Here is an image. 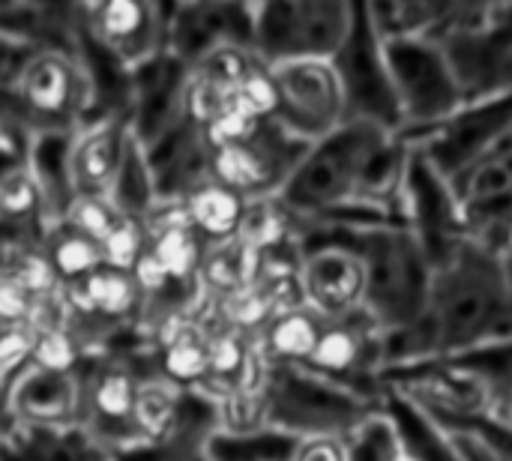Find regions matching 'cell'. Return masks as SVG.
Masks as SVG:
<instances>
[{"label":"cell","instance_id":"obj_7","mask_svg":"<svg viewBox=\"0 0 512 461\" xmlns=\"http://www.w3.org/2000/svg\"><path fill=\"white\" fill-rule=\"evenodd\" d=\"M330 63L342 84L345 120L381 129L387 135H402V114L390 78L387 45L369 21L366 0H354L351 33Z\"/></svg>","mask_w":512,"mask_h":461},{"label":"cell","instance_id":"obj_42","mask_svg":"<svg viewBox=\"0 0 512 461\" xmlns=\"http://www.w3.org/2000/svg\"><path fill=\"white\" fill-rule=\"evenodd\" d=\"M489 27L504 39H512V0L489 3Z\"/></svg>","mask_w":512,"mask_h":461},{"label":"cell","instance_id":"obj_13","mask_svg":"<svg viewBox=\"0 0 512 461\" xmlns=\"http://www.w3.org/2000/svg\"><path fill=\"white\" fill-rule=\"evenodd\" d=\"M324 333V321L309 306H291L270 318L255 345L270 366H306Z\"/></svg>","mask_w":512,"mask_h":461},{"label":"cell","instance_id":"obj_33","mask_svg":"<svg viewBox=\"0 0 512 461\" xmlns=\"http://www.w3.org/2000/svg\"><path fill=\"white\" fill-rule=\"evenodd\" d=\"M267 120H258L252 114H246L243 108L231 105L222 114H216L207 126H201V141L207 150H222V147H234V144H246L252 141L261 126Z\"/></svg>","mask_w":512,"mask_h":461},{"label":"cell","instance_id":"obj_9","mask_svg":"<svg viewBox=\"0 0 512 461\" xmlns=\"http://www.w3.org/2000/svg\"><path fill=\"white\" fill-rule=\"evenodd\" d=\"M306 147L309 144L288 135L276 120H267L252 141L207 150V174L246 201L279 198Z\"/></svg>","mask_w":512,"mask_h":461},{"label":"cell","instance_id":"obj_37","mask_svg":"<svg viewBox=\"0 0 512 461\" xmlns=\"http://www.w3.org/2000/svg\"><path fill=\"white\" fill-rule=\"evenodd\" d=\"M36 204H39V189L27 171L12 168V171L0 174V213L21 219V216L33 213Z\"/></svg>","mask_w":512,"mask_h":461},{"label":"cell","instance_id":"obj_12","mask_svg":"<svg viewBox=\"0 0 512 461\" xmlns=\"http://www.w3.org/2000/svg\"><path fill=\"white\" fill-rule=\"evenodd\" d=\"M366 264L357 252L336 243L303 246L300 291L321 321H345L366 312Z\"/></svg>","mask_w":512,"mask_h":461},{"label":"cell","instance_id":"obj_17","mask_svg":"<svg viewBox=\"0 0 512 461\" xmlns=\"http://www.w3.org/2000/svg\"><path fill=\"white\" fill-rule=\"evenodd\" d=\"M93 30L102 45L120 57H144L156 42V15L147 3L135 0H108L93 15Z\"/></svg>","mask_w":512,"mask_h":461},{"label":"cell","instance_id":"obj_5","mask_svg":"<svg viewBox=\"0 0 512 461\" xmlns=\"http://www.w3.org/2000/svg\"><path fill=\"white\" fill-rule=\"evenodd\" d=\"M252 9V54L267 69L303 60H333L354 24V0H270Z\"/></svg>","mask_w":512,"mask_h":461},{"label":"cell","instance_id":"obj_14","mask_svg":"<svg viewBox=\"0 0 512 461\" xmlns=\"http://www.w3.org/2000/svg\"><path fill=\"white\" fill-rule=\"evenodd\" d=\"M384 411L396 426L405 461H462L450 432H444L423 408H417L402 393H384Z\"/></svg>","mask_w":512,"mask_h":461},{"label":"cell","instance_id":"obj_16","mask_svg":"<svg viewBox=\"0 0 512 461\" xmlns=\"http://www.w3.org/2000/svg\"><path fill=\"white\" fill-rule=\"evenodd\" d=\"M207 330L189 315H168L159 327L162 342V372L168 384H207L210 354Z\"/></svg>","mask_w":512,"mask_h":461},{"label":"cell","instance_id":"obj_6","mask_svg":"<svg viewBox=\"0 0 512 461\" xmlns=\"http://www.w3.org/2000/svg\"><path fill=\"white\" fill-rule=\"evenodd\" d=\"M384 45L402 114V138L414 144L450 117H456L468 102L447 51L435 39L420 36Z\"/></svg>","mask_w":512,"mask_h":461},{"label":"cell","instance_id":"obj_8","mask_svg":"<svg viewBox=\"0 0 512 461\" xmlns=\"http://www.w3.org/2000/svg\"><path fill=\"white\" fill-rule=\"evenodd\" d=\"M276 84V123L303 144H318L339 132L345 120V96L330 60L282 63L270 69Z\"/></svg>","mask_w":512,"mask_h":461},{"label":"cell","instance_id":"obj_36","mask_svg":"<svg viewBox=\"0 0 512 461\" xmlns=\"http://www.w3.org/2000/svg\"><path fill=\"white\" fill-rule=\"evenodd\" d=\"M234 105L243 108L246 114L258 117V120L276 117V84H273V75L264 63H255L249 69V75L240 81V87L234 93Z\"/></svg>","mask_w":512,"mask_h":461},{"label":"cell","instance_id":"obj_28","mask_svg":"<svg viewBox=\"0 0 512 461\" xmlns=\"http://www.w3.org/2000/svg\"><path fill=\"white\" fill-rule=\"evenodd\" d=\"M45 252H48V258H51V264H54L63 285H72V282H78V279H84V276H90V273H96L102 267L99 243L81 237L72 228L57 234L54 243Z\"/></svg>","mask_w":512,"mask_h":461},{"label":"cell","instance_id":"obj_24","mask_svg":"<svg viewBox=\"0 0 512 461\" xmlns=\"http://www.w3.org/2000/svg\"><path fill=\"white\" fill-rule=\"evenodd\" d=\"M459 204H477L512 192V153H489L450 177Z\"/></svg>","mask_w":512,"mask_h":461},{"label":"cell","instance_id":"obj_40","mask_svg":"<svg viewBox=\"0 0 512 461\" xmlns=\"http://www.w3.org/2000/svg\"><path fill=\"white\" fill-rule=\"evenodd\" d=\"M129 276H132L138 294H162L171 285V276L165 273V267L156 261V255L150 249H144V255L138 258V264L132 267Z\"/></svg>","mask_w":512,"mask_h":461},{"label":"cell","instance_id":"obj_45","mask_svg":"<svg viewBox=\"0 0 512 461\" xmlns=\"http://www.w3.org/2000/svg\"><path fill=\"white\" fill-rule=\"evenodd\" d=\"M6 381H9V378H6V375H3V372H0V387H3V384H6Z\"/></svg>","mask_w":512,"mask_h":461},{"label":"cell","instance_id":"obj_4","mask_svg":"<svg viewBox=\"0 0 512 461\" xmlns=\"http://www.w3.org/2000/svg\"><path fill=\"white\" fill-rule=\"evenodd\" d=\"M384 138L390 135L381 129L345 123L330 138L306 147L276 201L291 213L294 222H315L348 207L366 162Z\"/></svg>","mask_w":512,"mask_h":461},{"label":"cell","instance_id":"obj_43","mask_svg":"<svg viewBox=\"0 0 512 461\" xmlns=\"http://www.w3.org/2000/svg\"><path fill=\"white\" fill-rule=\"evenodd\" d=\"M18 252H21V249H9L6 243H0V279L12 276V267H15Z\"/></svg>","mask_w":512,"mask_h":461},{"label":"cell","instance_id":"obj_29","mask_svg":"<svg viewBox=\"0 0 512 461\" xmlns=\"http://www.w3.org/2000/svg\"><path fill=\"white\" fill-rule=\"evenodd\" d=\"M132 420L150 438H165L168 432H174V426L180 420V402H177L174 390L165 384H141Z\"/></svg>","mask_w":512,"mask_h":461},{"label":"cell","instance_id":"obj_23","mask_svg":"<svg viewBox=\"0 0 512 461\" xmlns=\"http://www.w3.org/2000/svg\"><path fill=\"white\" fill-rule=\"evenodd\" d=\"M258 273H261V255L255 249H249L246 243H240V240H228V243L207 246L198 279L216 297H225L231 291L255 285Z\"/></svg>","mask_w":512,"mask_h":461},{"label":"cell","instance_id":"obj_30","mask_svg":"<svg viewBox=\"0 0 512 461\" xmlns=\"http://www.w3.org/2000/svg\"><path fill=\"white\" fill-rule=\"evenodd\" d=\"M138 381L123 372V369H108L96 378L93 390H90V405L99 417L105 420H132L135 411V399H138Z\"/></svg>","mask_w":512,"mask_h":461},{"label":"cell","instance_id":"obj_34","mask_svg":"<svg viewBox=\"0 0 512 461\" xmlns=\"http://www.w3.org/2000/svg\"><path fill=\"white\" fill-rule=\"evenodd\" d=\"M99 249H102V267L132 273V267L138 264V258L147 249V240H144L141 225L135 219H129V216H123L114 225V231L99 243Z\"/></svg>","mask_w":512,"mask_h":461},{"label":"cell","instance_id":"obj_27","mask_svg":"<svg viewBox=\"0 0 512 461\" xmlns=\"http://www.w3.org/2000/svg\"><path fill=\"white\" fill-rule=\"evenodd\" d=\"M276 303L273 297L255 282V285H246L240 291H231L225 297H219V315H222V327L234 330V333H243V336H255L270 324V318L276 315Z\"/></svg>","mask_w":512,"mask_h":461},{"label":"cell","instance_id":"obj_32","mask_svg":"<svg viewBox=\"0 0 512 461\" xmlns=\"http://www.w3.org/2000/svg\"><path fill=\"white\" fill-rule=\"evenodd\" d=\"M120 219L123 216L102 195H81V192L75 195V201L69 204V213H66V225L93 243H102Z\"/></svg>","mask_w":512,"mask_h":461},{"label":"cell","instance_id":"obj_10","mask_svg":"<svg viewBox=\"0 0 512 461\" xmlns=\"http://www.w3.org/2000/svg\"><path fill=\"white\" fill-rule=\"evenodd\" d=\"M405 228L420 243L432 270L450 264L468 243L465 213L450 180L417 147L405 189Z\"/></svg>","mask_w":512,"mask_h":461},{"label":"cell","instance_id":"obj_11","mask_svg":"<svg viewBox=\"0 0 512 461\" xmlns=\"http://www.w3.org/2000/svg\"><path fill=\"white\" fill-rule=\"evenodd\" d=\"M512 132V93L465 105L456 117L414 141V147L450 180L486 153H492Z\"/></svg>","mask_w":512,"mask_h":461},{"label":"cell","instance_id":"obj_21","mask_svg":"<svg viewBox=\"0 0 512 461\" xmlns=\"http://www.w3.org/2000/svg\"><path fill=\"white\" fill-rule=\"evenodd\" d=\"M138 288L129 273L99 267L96 273L66 285V300L72 309L87 312V315H105V318H120L135 309L138 303Z\"/></svg>","mask_w":512,"mask_h":461},{"label":"cell","instance_id":"obj_26","mask_svg":"<svg viewBox=\"0 0 512 461\" xmlns=\"http://www.w3.org/2000/svg\"><path fill=\"white\" fill-rule=\"evenodd\" d=\"M342 441H345V461H405L396 426L387 417L384 405H378Z\"/></svg>","mask_w":512,"mask_h":461},{"label":"cell","instance_id":"obj_22","mask_svg":"<svg viewBox=\"0 0 512 461\" xmlns=\"http://www.w3.org/2000/svg\"><path fill=\"white\" fill-rule=\"evenodd\" d=\"M21 96L39 114H48V117L63 114L72 105V96H75L72 66L57 54L36 57L21 75Z\"/></svg>","mask_w":512,"mask_h":461},{"label":"cell","instance_id":"obj_35","mask_svg":"<svg viewBox=\"0 0 512 461\" xmlns=\"http://www.w3.org/2000/svg\"><path fill=\"white\" fill-rule=\"evenodd\" d=\"M12 279L39 303L45 297H51V291L60 285V276H57L48 252H42V249H21L15 258V267H12Z\"/></svg>","mask_w":512,"mask_h":461},{"label":"cell","instance_id":"obj_15","mask_svg":"<svg viewBox=\"0 0 512 461\" xmlns=\"http://www.w3.org/2000/svg\"><path fill=\"white\" fill-rule=\"evenodd\" d=\"M246 207H249L246 198H240L237 192L219 186L216 180L198 183V186L189 189L186 198H183L186 222L192 225V231H195L207 246L237 240L240 225H243V216H246Z\"/></svg>","mask_w":512,"mask_h":461},{"label":"cell","instance_id":"obj_2","mask_svg":"<svg viewBox=\"0 0 512 461\" xmlns=\"http://www.w3.org/2000/svg\"><path fill=\"white\" fill-rule=\"evenodd\" d=\"M510 303V276L501 258L465 243L450 264L435 270L429 294V321L438 357H456L498 339Z\"/></svg>","mask_w":512,"mask_h":461},{"label":"cell","instance_id":"obj_25","mask_svg":"<svg viewBox=\"0 0 512 461\" xmlns=\"http://www.w3.org/2000/svg\"><path fill=\"white\" fill-rule=\"evenodd\" d=\"M117 162H120V144L111 132L87 135L72 159V171L81 186V195H102V189H108L117 174Z\"/></svg>","mask_w":512,"mask_h":461},{"label":"cell","instance_id":"obj_38","mask_svg":"<svg viewBox=\"0 0 512 461\" xmlns=\"http://www.w3.org/2000/svg\"><path fill=\"white\" fill-rule=\"evenodd\" d=\"M42 303L30 297L12 276L0 279V327H36V309Z\"/></svg>","mask_w":512,"mask_h":461},{"label":"cell","instance_id":"obj_41","mask_svg":"<svg viewBox=\"0 0 512 461\" xmlns=\"http://www.w3.org/2000/svg\"><path fill=\"white\" fill-rule=\"evenodd\" d=\"M291 461H345L342 438H303L297 441Z\"/></svg>","mask_w":512,"mask_h":461},{"label":"cell","instance_id":"obj_3","mask_svg":"<svg viewBox=\"0 0 512 461\" xmlns=\"http://www.w3.org/2000/svg\"><path fill=\"white\" fill-rule=\"evenodd\" d=\"M381 402L333 384L303 366H270L264 381V426L297 441L345 438Z\"/></svg>","mask_w":512,"mask_h":461},{"label":"cell","instance_id":"obj_20","mask_svg":"<svg viewBox=\"0 0 512 461\" xmlns=\"http://www.w3.org/2000/svg\"><path fill=\"white\" fill-rule=\"evenodd\" d=\"M78 387L72 375H51L30 369L15 387V408L33 423H57L75 411Z\"/></svg>","mask_w":512,"mask_h":461},{"label":"cell","instance_id":"obj_31","mask_svg":"<svg viewBox=\"0 0 512 461\" xmlns=\"http://www.w3.org/2000/svg\"><path fill=\"white\" fill-rule=\"evenodd\" d=\"M33 369L51 372V375H69L78 363V342L63 324H42L36 327V345H33Z\"/></svg>","mask_w":512,"mask_h":461},{"label":"cell","instance_id":"obj_18","mask_svg":"<svg viewBox=\"0 0 512 461\" xmlns=\"http://www.w3.org/2000/svg\"><path fill=\"white\" fill-rule=\"evenodd\" d=\"M453 0H366L369 21L384 42L432 36Z\"/></svg>","mask_w":512,"mask_h":461},{"label":"cell","instance_id":"obj_39","mask_svg":"<svg viewBox=\"0 0 512 461\" xmlns=\"http://www.w3.org/2000/svg\"><path fill=\"white\" fill-rule=\"evenodd\" d=\"M33 345H36V327H3L0 330V372L9 378L15 375L24 363L33 360Z\"/></svg>","mask_w":512,"mask_h":461},{"label":"cell","instance_id":"obj_44","mask_svg":"<svg viewBox=\"0 0 512 461\" xmlns=\"http://www.w3.org/2000/svg\"><path fill=\"white\" fill-rule=\"evenodd\" d=\"M504 267H507V276H510V282H512V252L507 255V261H504Z\"/></svg>","mask_w":512,"mask_h":461},{"label":"cell","instance_id":"obj_1","mask_svg":"<svg viewBox=\"0 0 512 461\" xmlns=\"http://www.w3.org/2000/svg\"><path fill=\"white\" fill-rule=\"evenodd\" d=\"M297 243H336L366 264V318L378 330H399L423 321L432 294V264L408 228H333L294 222Z\"/></svg>","mask_w":512,"mask_h":461},{"label":"cell","instance_id":"obj_19","mask_svg":"<svg viewBox=\"0 0 512 461\" xmlns=\"http://www.w3.org/2000/svg\"><path fill=\"white\" fill-rule=\"evenodd\" d=\"M147 249L165 267V273L171 276V282H192V279L201 276V264H204L207 243L186 222L183 204L174 210L171 219H165L153 231V237L147 240Z\"/></svg>","mask_w":512,"mask_h":461}]
</instances>
